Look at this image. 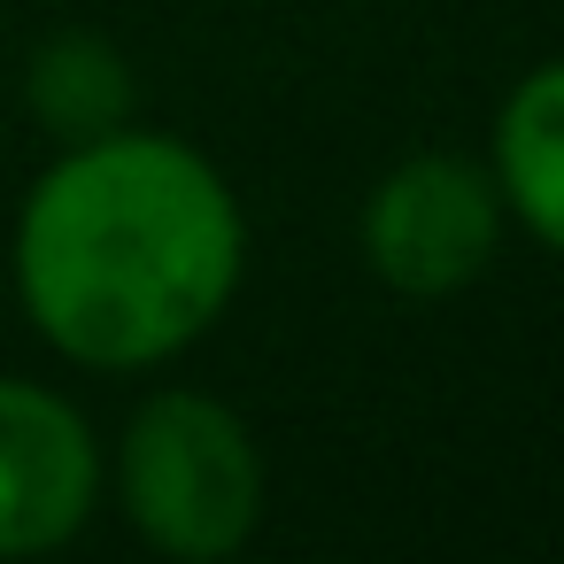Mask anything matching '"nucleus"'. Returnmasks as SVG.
Here are the masks:
<instances>
[{
  "instance_id": "obj_4",
  "label": "nucleus",
  "mask_w": 564,
  "mask_h": 564,
  "mask_svg": "<svg viewBox=\"0 0 564 564\" xmlns=\"http://www.w3.org/2000/svg\"><path fill=\"white\" fill-rule=\"evenodd\" d=\"M94 425L32 379H0V556L63 549L94 518Z\"/></svg>"
},
{
  "instance_id": "obj_1",
  "label": "nucleus",
  "mask_w": 564,
  "mask_h": 564,
  "mask_svg": "<svg viewBox=\"0 0 564 564\" xmlns=\"http://www.w3.org/2000/svg\"><path fill=\"white\" fill-rule=\"evenodd\" d=\"M248 225L217 163L163 132H101L24 194V317L94 371H140L194 348L240 286Z\"/></svg>"
},
{
  "instance_id": "obj_3",
  "label": "nucleus",
  "mask_w": 564,
  "mask_h": 564,
  "mask_svg": "<svg viewBox=\"0 0 564 564\" xmlns=\"http://www.w3.org/2000/svg\"><path fill=\"white\" fill-rule=\"evenodd\" d=\"M364 263L394 294H456L502 248V194L495 171L464 155H410L364 194Z\"/></svg>"
},
{
  "instance_id": "obj_2",
  "label": "nucleus",
  "mask_w": 564,
  "mask_h": 564,
  "mask_svg": "<svg viewBox=\"0 0 564 564\" xmlns=\"http://www.w3.org/2000/svg\"><path fill=\"white\" fill-rule=\"evenodd\" d=\"M117 495L124 518L186 564L232 556L263 518V456L256 433L194 387L148 394L117 441Z\"/></svg>"
},
{
  "instance_id": "obj_5",
  "label": "nucleus",
  "mask_w": 564,
  "mask_h": 564,
  "mask_svg": "<svg viewBox=\"0 0 564 564\" xmlns=\"http://www.w3.org/2000/svg\"><path fill=\"white\" fill-rule=\"evenodd\" d=\"M495 194L541 248L564 256V63H541L510 86L495 117Z\"/></svg>"
},
{
  "instance_id": "obj_6",
  "label": "nucleus",
  "mask_w": 564,
  "mask_h": 564,
  "mask_svg": "<svg viewBox=\"0 0 564 564\" xmlns=\"http://www.w3.org/2000/svg\"><path fill=\"white\" fill-rule=\"evenodd\" d=\"M24 101H32V117H40L47 140L86 148V140L132 124L140 86H132V63L101 32H55L32 55V70H24Z\"/></svg>"
}]
</instances>
